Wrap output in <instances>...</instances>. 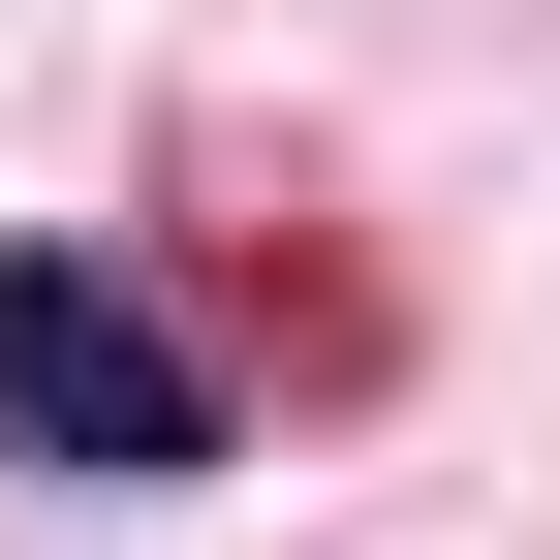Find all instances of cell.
<instances>
[{"instance_id": "cell-1", "label": "cell", "mask_w": 560, "mask_h": 560, "mask_svg": "<svg viewBox=\"0 0 560 560\" xmlns=\"http://www.w3.org/2000/svg\"><path fill=\"white\" fill-rule=\"evenodd\" d=\"M0 436H32L62 499H187V467H219V374H187V312H156V280L32 249V280H0Z\"/></svg>"}]
</instances>
